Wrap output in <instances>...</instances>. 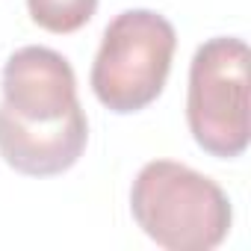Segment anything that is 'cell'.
<instances>
[{
  "label": "cell",
  "mask_w": 251,
  "mask_h": 251,
  "mask_svg": "<svg viewBox=\"0 0 251 251\" xmlns=\"http://www.w3.org/2000/svg\"><path fill=\"white\" fill-rule=\"evenodd\" d=\"M177 48L175 24L154 9L118 12L100 39L92 62V92L115 115L151 106L169 80Z\"/></svg>",
  "instance_id": "cell-3"
},
{
  "label": "cell",
  "mask_w": 251,
  "mask_h": 251,
  "mask_svg": "<svg viewBox=\"0 0 251 251\" xmlns=\"http://www.w3.org/2000/svg\"><path fill=\"white\" fill-rule=\"evenodd\" d=\"M248 45L236 36L207 39L189 65L186 124L195 145L216 160L248 151Z\"/></svg>",
  "instance_id": "cell-4"
},
{
  "label": "cell",
  "mask_w": 251,
  "mask_h": 251,
  "mask_svg": "<svg viewBox=\"0 0 251 251\" xmlns=\"http://www.w3.org/2000/svg\"><path fill=\"white\" fill-rule=\"evenodd\" d=\"M0 157L24 177H53L77 166L89 121L71 62L42 45L18 48L0 77Z\"/></svg>",
  "instance_id": "cell-1"
},
{
  "label": "cell",
  "mask_w": 251,
  "mask_h": 251,
  "mask_svg": "<svg viewBox=\"0 0 251 251\" xmlns=\"http://www.w3.org/2000/svg\"><path fill=\"white\" fill-rule=\"evenodd\" d=\"M27 12L42 30L68 36L83 30L95 18L98 0H27Z\"/></svg>",
  "instance_id": "cell-5"
},
{
  "label": "cell",
  "mask_w": 251,
  "mask_h": 251,
  "mask_svg": "<svg viewBox=\"0 0 251 251\" xmlns=\"http://www.w3.org/2000/svg\"><path fill=\"white\" fill-rule=\"evenodd\" d=\"M130 213L142 233L169 251H210L227 239L233 225L227 192L175 160H151L139 169Z\"/></svg>",
  "instance_id": "cell-2"
}]
</instances>
